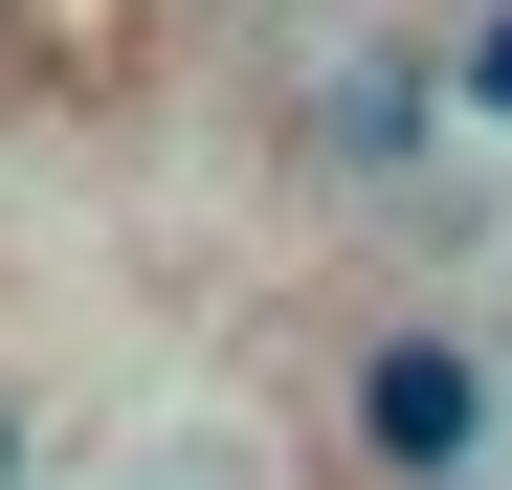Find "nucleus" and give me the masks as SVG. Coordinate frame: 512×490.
Returning <instances> with one entry per match:
<instances>
[{
	"label": "nucleus",
	"mask_w": 512,
	"mask_h": 490,
	"mask_svg": "<svg viewBox=\"0 0 512 490\" xmlns=\"http://www.w3.org/2000/svg\"><path fill=\"white\" fill-rule=\"evenodd\" d=\"M357 468H379V490H490V468H512V379H490L468 335H379V357H357Z\"/></svg>",
	"instance_id": "nucleus-1"
},
{
	"label": "nucleus",
	"mask_w": 512,
	"mask_h": 490,
	"mask_svg": "<svg viewBox=\"0 0 512 490\" xmlns=\"http://www.w3.org/2000/svg\"><path fill=\"white\" fill-rule=\"evenodd\" d=\"M446 90H468V112H490V134H512V0H490V23H468V45H446Z\"/></svg>",
	"instance_id": "nucleus-2"
},
{
	"label": "nucleus",
	"mask_w": 512,
	"mask_h": 490,
	"mask_svg": "<svg viewBox=\"0 0 512 490\" xmlns=\"http://www.w3.org/2000/svg\"><path fill=\"white\" fill-rule=\"evenodd\" d=\"M0 490H23V401H0Z\"/></svg>",
	"instance_id": "nucleus-3"
},
{
	"label": "nucleus",
	"mask_w": 512,
	"mask_h": 490,
	"mask_svg": "<svg viewBox=\"0 0 512 490\" xmlns=\"http://www.w3.org/2000/svg\"><path fill=\"white\" fill-rule=\"evenodd\" d=\"M0 45H23V0H0Z\"/></svg>",
	"instance_id": "nucleus-4"
}]
</instances>
